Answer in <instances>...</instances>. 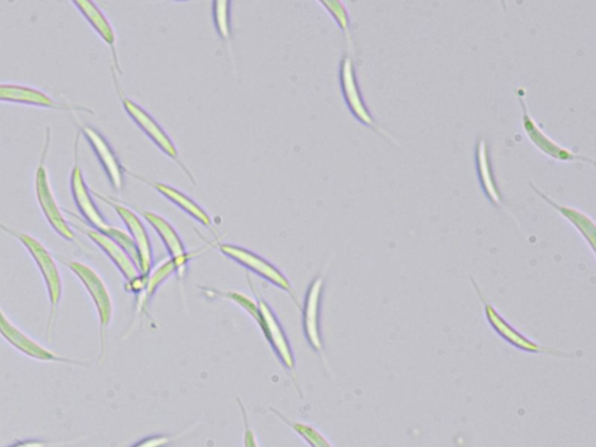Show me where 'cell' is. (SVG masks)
Returning <instances> with one entry per match:
<instances>
[{"label":"cell","instance_id":"obj_1","mask_svg":"<svg viewBox=\"0 0 596 447\" xmlns=\"http://www.w3.org/2000/svg\"><path fill=\"white\" fill-rule=\"evenodd\" d=\"M0 231H3L7 235L13 237L24 246L34 261L40 276H42L44 280L49 302L46 336L48 340L52 342L58 317L59 304H62L64 297V282L62 271H59L57 266V260L52 255V252L37 238L31 236L30 233L12 228L2 222H0Z\"/></svg>","mask_w":596,"mask_h":447},{"label":"cell","instance_id":"obj_2","mask_svg":"<svg viewBox=\"0 0 596 447\" xmlns=\"http://www.w3.org/2000/svg\"><path fill=\"white\" fill-rule=\"evenodd\" d=\"M471 282L476 295H478L486 322L488 323L492 332L507 343L510 347L518 349V351L526 355L533 356H548L553 358L574 359L577 358V354H567L561 351V349L551 348L528 337L518 327L512 325L500 313L498 309L487 299L483 288L476 280L471 277Z\"/></svg>","mask_w":596,"mask_h":447},{"label":"cell","instance_id":"obj_3","mask_svg":"<svg viewBox=\"0 0 596 447\" xmlns=\"http://www.w3.org/2000/svg\"><path fill=\"white\" fill-rule=\"evenodd\" d=\"M52 144V130L51 127L46 128L45 133V143L40 154L38 164L34 174V193L36 203L42 210L43 215L56 233L58 237H62L68 243H75L76 236L71 223L66 219V213L59 206L55 192L51 182L49 171L47 167V158Z\"/></svg>","mask_w":596,"mask_h":447},{"label":"cell","instance_id":"obj_4","mask_svg":"<svg viewBox=\"0 0 596 447\" xmlns=\"http://www.w3.org/2000/svg\"><path fill=\"white\" fill-rule=\"evenodd\" d=\"M78 279L86 289L95 309L99 327V361H103L107 354V335L113 320L114 305L109 287L98 271L81 261L59 259Z\"/></svg>","mask_w":596,"mask_h":447},{"label":"cell","instance_id":"obj_5","mask_svg":"<svg viewBox=\"0 0 596 447\" xmlns=\"http://www.w3.org/2000/svg\"><path fill=\"white\" fill-rule=\"evenodd\" d=\"M117 75L118 74L112 69L114 88L119 96V99H121L122 105L126 114L130 116L132 122L139 128L143 131L146 137L158 149H161L164 154H166L170 160H173L178 167H180L184 170V172L187 175L190 182H192V185L196 186V180L194 178V175L181 160L180 153H178V149L175 143L170 138V135L166 132L164 126H162L161 123H158L146 109L139 105L136 102L131 100L130 97H128L123 92L121 86H119V80H118Z\"/></svg>","mask_w":596,"mask_h":447},{"label":"cell","instance_id":"obj_6","mask_svg":"<svg viewBox=\"0 0 596 447\" xmlns=\"http://www.w3.org/2000/svg\"><path fill=\"white\" fill-rule=\"evenodd\" d=\"M340 86L343 100L353 115V119L363 126L382 135L388 142L400 146L393 135L376 122L371 109L368 108L360 80H357L356 68L353 58L345 54L340 63Z\"/></svg>","mask_w":596,"mask_h":447},{"label":"cell","instance_id":"obj_7","mask_svg":"<svg viewBox=\"0 0 596 447\" xmlns=\"http://www.w3.org/2000/svg\"><path fill=\"white\" fill-rule=\"evenodd\" d=\"M249 279V278H247ZM250 286L254 293V299L256 300L257 306H260V317L255 322L257 326L262 329V333L273 349L274 355L277 360L280 361L283 367L286 369V372L291 377L296 385L298 393H301V388L297 382V371H296V359L294 349L289 342V338L285 332L279 319H277L274 310L269 303L255 290L253 283L249 279Z\"/></svg>","mask_w":596,"mask_h":447},{"label":"cell","instance_id":"obj_8","mask_svg":"<svg viewBox=\"0 0 596 447\" xmlns=\"http://www.w3.org/2000/svg\"><path fill=\"white\" fill-rule=\"evenodd\" d=\"M217 248L228 259L244 267L246 270L251 271V273L262 278L274 287L285 291L295 305L301 308V302L296 294V290L280 268H277L269 260L257 255V253L240 245L218 243Z\"/></svg>","mask_w":596,"mask_h":447},{"label":"cell","instance_id":"obj_9","mask_svg":"<svg viewBox=\"0 0 596 447\" xmlns=\"http://www.w3.org/2000/svg\"><path fill=\"white\" fill-rule=\"evenodd\" d=\"M518 99L522 111V127L528 141L536 149L545 155L547 158L561 164L583 163L594 166L593 159L553 141L541 125L533 119L527 102L525 89L518 91Z\"/></svg>","mask_w":596,"mask_h":447},{"label":"cell","instance_id":"obj_10","mask_svg":"<svg viewBox=\"0 0 596 447\" xmlns=\"http://www.w3.org/2000/svg\"><path fill=\"white\" fill-rule=\"evenodd\" d=\"M79 138H81V134L77 132L74 143V165L69 177L73 202L86 225L106 232L111 224L95 202L93 193L86 181L81 164H79Z\"/></svg>","mask_w":596,"mask_h":447},{"label":"cell","instance_id":"obj_11","mask_svg":"<svg viewBox=\"0 0 596 447\" xmlns=\"http://www.w3.org/2000/svg\"><path fill=\"white\" fill-rule=\"evenodd\" d=\"M0 337H2L11 347L16 349L18 353L30 359L42 362L89 367V364L86 361L59 355L53 351V349L34 340L8 317L2 308H0Z\"/></svg>","mask_w":596,"mask_h":447},{"label":"cell","instance_id":"obj_12","mask_svg":"<svg viewBox=\"0 0 596 447\" xmlns=\"http://www.w3.org/2000/svg\"><path fill=\"white\" fill-rule=\"evenodd\" d=\"M328 266L317 275L307 289L302 305V327L306 340L316 355L324 356L322 306Z\"/></svg>","mask_w":596,"mask_h":447},{"label":"cell","instance_id":"obj_13","mask_svg":"<svg viewBox=\"0 0 596 447\" xmlns=\"http://www.w3.org/2000/svg\"><path fill=\"white\" fill-rule=\"evenodd\" d=\"M92 193L93 197L110 205L117 213L118 217L124 223L126 231L137 249L139 271H141L142 276L147 277L153 269L154 256L152 242L145 223L141 216H139L137 213L128 205L118 202L112 198L102 195V193L97 191H92Z\"/></svg>","mask_w":596,"mask_h":447},{"label":"cell","instance_id":"obj_14","mask_svg":"<svg viewBox=\"0 0 596 447\" xmlns=\"http://www.w3.org/2000/svg\"><path fill=\"white\" fill-rule=\"evenodd\" d=\"M0 103L19 104L62 112H85L93 115L92 109L67 102H59L42 89L16 83H0Z\"/></svg>","mask_w":596,"mask_h":447},{"label":"cell","instance_id":"obj_15","mask_svg":"<svg viewBox=\"0 0 596 447\" xmlns=\"http://www.w3.org/2000/svg\"><path fill=\"white\" fill-rule=\"evenodd\" d=\"M77 132L82 135L91 147L112 189L115 192H122L126 186L128 171L121 160H119L109 141L101 132L90 125H81Z\"/></svg>","mask_w":596,"mask_h":447},{"label":"cell","instance_id":"obj_16","mask_svg":"<svg viewBox=\"0 0 596 447\" xmlns=\"http://www.w3.org/2000/svg\"><path fill=\"white\" fill-rule=\"evenodd\" d=\"M68 215L75 220L73 228L77 230L78 232L84 233V235L90 239L99 249H101L104 255L110 259V261L114 265V267L118 269L119 273L122 275V277L125 280V283H129L136 279L137 277H141V271H139V268L134 264V261L131 259V257L128 255V253L119 246L112 238H110L108 235H106L104 232L97 231L95 228L89 227L86 225V223L79 219L77 215H75L74 212L67 210Z\"/></svg>","mask_w":596,"mask_h":447},{"label":"cell","instance_id":"obj_17","mask_svg":"<svg viewBox=\"0 0 596 447\" xmlns=\"http://www.w3.org/2000/svg\"><path fill=\"white\" fill-rule=\"evenodd\" d=\"M142 215L165 245L169 259L176 266L178 279H185L194 253L188 252L181 236L165 217L150 210H143Z\"/></svg>","mask_w":596,"mask_h":447},{"label":"cell","instance_id":"obj_18","mask_svg":"<svg viewBox=\"0 0 596 447\" xmlns=\"http://www.w3.org/2000/svg\"><path fill=\"white\" fill-rule=\"evenodd\" d=\"M474 163L476 175H478V181L485 198L494 208L501 209L504 197L498 180H496L495 177L490 147L486 138L481 137L476 141Z\"/></svg>","mask_w":596,"mask_h":447},{"label":"cell","instance_id":"obj_19","mask_svg":"<svg viewBox=\"0 0 596 447\" xmlns=\"http://www.w3.org/2000/svg\"><path fill=\"white\" fill-rule=\"evenodd\" d=\"M530 188L538 193V195L547 202L553 210L558 211L560 215L575 230L580 233V236L586 243L588 248L592 252V255L595 257V244H596V225L595 221L587 215L586 212L580 208L566 205L559 203L551 199L544 191H542L538 186L529 182Z\"/></svg>","mask_w":596,"mask_h":447},{"label":"cell","instance_id":"obj_20","mask_svg":"<svg viewBox=\"0 0 596 447\" xmlns=\"http://www.w3.org/2000/svg\"><path fill=\"white\" fill-rule=\"evenodd\" d=\"M71 4L82 14L98 36L109 46L113 60L112 69L117 74H122L117 52V34L108 15L98 4L89 2V0H76V2H71Z\"/></svg>","mask_w":596,"mask_h":447},{"label":"cell","instance_id":"obj_21","mask_svg":"<svg viewBox=\"0 0 596 447\" xmlns=\"http://www.w3.org/2000/svg\"><path fill=\"white\" fill-rule=\"evenodd\" d=\"M131 175L135 179L151 186L155 191L161 193V195L168 200L172 204L186 212L189 217L194 219L196 222L214 232L213 222L209 213L200 204L189 198L187 193L167 183L147 180L134 174Z\"/></svg>","mask_w":596,"mask_h":447},{"label":"cell","instance_id":"obj_22","mask_svg":"<svg viewBox=\"0 0 596 447\" xmlns=\"http://www.w3.org/2000/svg\"><path fill=\"white\" fill-rule=\"evenodd\" d=\"M176 273V266L170 259L165 262L163 261L151 270V273L147 276L145 291L136 299V309L139 313L146 315L148 303L156 294L158 288Z\"/></svg>","mask_w":596,"mask_h":447},{"label":"cell","instance_id":"obj_23","mask_svg":"<svg viewBox=\"0 0 596 447\" xmlns=\"http://www.w3.org/2000/svg\"><path fill=\"white\" fill-rule=\"evenodd\" d=\"M271 413L279 417L290 429L300 437L309 447H334V445L329 440V438L316 426L305 423V422H295L285 417L279 411L269 407Z\"/></svg>","mask_w":596,"mask_h":447},{"label":"cell","instance_id":"obj_24","mask_svg":"<svg viewBox=\"0 0 596 447\" xmlns=\"http://www.w3.org/2000/svg\"><path fill=\"white\" fill-rule=\"evenodd\" d=\"M213 25L218 36L231 48L232 44V3L216 0L211 7Z\"/></svg>","mask_w":596,"mask_h":447},{"label":"cell","instance_id":"obj_25","mask_svg":"<svg viewBox=\"0 0 596 447\" xmlns=\"http://www.w3.org/2000/svg\"><path fill=\"white\" fill-rule=\"evenodd\" d=\"M325 11L331 15L333 22L338 27L341 29L343 34L346 37V42L350 48L353 49V35H352V24L351 16L345 3L340 2V0H322L318 2Z\"/></svg>","mask_w":596,"mask_h":447},{"label":"cell","instance_id":"obj_26","mask_svg":"<svg viewBox=\"0 0 596 447\" xmlns=\"http://www.w3.org/2000/svg\"><path fill=\"white\" fill-rule=\"evenodd\" d=\"M104 233L128 253L139 268L137 249L128 231L110 225Z\"/></svg>","mask_w":596,"mask_h":447},{"label":"cell","instance_id":"obj_27","mask_svg":"<svg viewBox=\"0 0 596 447\" xmlns=\"http://www.w3.org/2000/svg\"><path fill=\"white\" fill-rule=\"evenodd\" d=\"M186 433L176 435H153L134 443L130 447H168L174 442L183 438Z\"/></svg>","mask_w":596,"mask_h":447},{"label":"cell","instance_id":"obj_28","mask_svg":"<svg viewBox=\"0 0 596 447\" xmlns=\"http://www.w3.org/2000/svg\"><path fill=\"white\" fill-rule=\"evenodd\" d=\"M236 402L238 404H240L241 412L243 415V423H244L243 447H262L260 444V440H257V437L251 427L244 403L240 399H236Z\"/></svg>","mask_w":596,"mask_h":447},{"label":"cell","instance_id":"obj_29","mask_svg":"<svg viewBox=\"0 0 596 447\" xmlns=\"http://www.w3.org/2000/svg\"><path fill=\"white\" fill-rule=\"evenodd\" d=\"M71 442H47V440H40V439H22V440H15L11 445L7 447H58L63 445L70 444Z\"/></svg>","mask_w":596,"mask_h":447}]
</instances>
